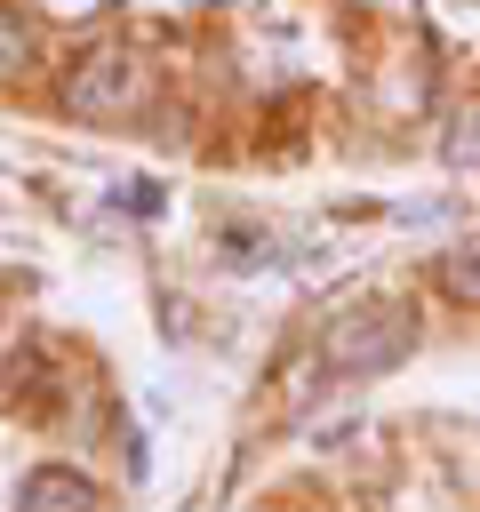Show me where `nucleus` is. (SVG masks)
I'll return each mask as SVG.
<instances>
[{"label":"nucleus","instance_id":"39448f33","mask_svg":"<svg viewBox=\"0 0 480 512\" xmlns=\"http://www.w3.org/2000/svg\"><path fill=\"white\" fill-rule=\"evenodd\" d=\"M24 56H32V40H24V24H16V16L0 8V80H8V72H16Z\"/></svg>","mask_w":480,"mask_h":512},{"label":"nucleus","instance_id":"423d86ee","mask_svg":"<svg viewBox=\"0 0 480 512\" xmlns=\"http://www.w3.org/2000/svg\"><path fill=\"white\" fill-rule=\"evenodd\" d=\"M448 160H456V168L480 160V120H456V128H448Z\"/></svg>","mask_w":480,"mask_h":512},{"label":"nucleus","instance_id":"7ed1b4c3","mask_svg":"<svg viewBox=\"0 0 480 512\" xmlns=\"http://www.w3.org/2000/svg\"><path fill=\"white\" fill-rule=\"evenodd\" d=\"M24 512H96V488H88L80 472L48 464V472H32V480H24Z\"/></svg>","mask_w":480,"mask_h":512},{"label":"nucleus","instance_id":"20e7f679","mask_svg":"<svg viewBox=\"0 0 480 512\" xmlns=\"http://www.w3.org/2000/svg\"><path fill=\"white\" fill-rule=\"evenodd\" d=\"M440 280H448V296H464V304H480V248H448V264H440Z\"/></svg>","mask_w":480,"mask_h":512},{"label":"nucleus","instance_id":"f03ea898","mask_svg":"<svg viewBox=\"0 0 480 512\" xmlns=\"http://www.w3.org/2000/svg\"><path fill=\"white\" fill-rule=\"evenodd\" d=\"M144 104V64L128 48H88L72 72H64V112L80 120H104V112H128Z\"/></svg>","mask_w":480,"mask_h":512},{"label":"nucleus","instance_id":"f257e3e1","mask_svg":"<svg viewBox=\"0 0 480 512\" xmlns=\"http://www.w3.org/2000/svg\"><path fill=\"white\" fill-rule=\"evenodd\" d=\"M320 352H328L336 376H384V368H400V360L416 352V312H400V304L336 312L328 336H320Z\"/></svg>","mask_w":480,"mask_h":512}]
</instances>
